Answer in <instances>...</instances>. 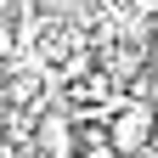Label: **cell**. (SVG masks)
<instances>
[{"label":"cell","instance_id":"6da1fadb","mask_svg":"<svg viewBox=\"0 0 158 158\" xmlns=\"http://www.w3.org/2000/svg\"><path fill=\"white\" fill-rule=\"evenodd\" d=\"M107 141L118 158H135V152H147L158 141V107L152 102H124L113 118H107Z\"/></svg>","mask_w":158,"mask_h":158}]
</instances>
